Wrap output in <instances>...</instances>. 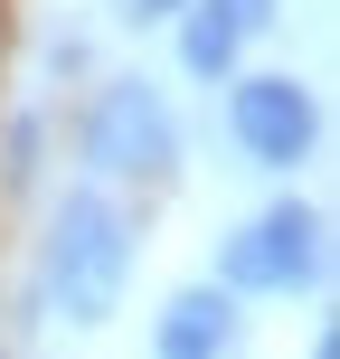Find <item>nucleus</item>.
Segmentation results:
<instances>
[{
  "mask_svg": "<svg viewBox=\"0 0 340 359\" xmlns=\"http://www.w3.org/2000/svg\"><path fill=\"white\" fill-rule=\"evenodd\" d=\"M132 274V217L104 189H67L48 217V293L67 303V322H114Z\"/></svg>",
  "mask_w": 340,
  "mask_h": 359,
  "instance_id": "nucleus-1",
  "label": "nucleus"
},
{
  "mask_svg": "<svg viewBox=\"0 0 340 359\" xmlns=\"http://www.w3.org/2000/svg\"><path fill=\"white\" fill-rule=\"evenodd\" d=\"M322 274V208H303V198H274L265 217H246V227L217 246V293H293Z\"/></svg>",
  "mask_w": 340,
  "mask_h": 359,
  "instance_id": "nucleus-2",
  "label": "nucleus"
},
{
  "mask_svg": "<svg viewBox=\"0 0 340 359\" xmlns=\"http://www.w3.org/2000/svg\"><path fill=\"white\" fill-rule=\"evenodd\" d=\"M86 161L104 170V180H170V161H179V123H170L161 86L123 76V86L95 95V114H86Z\"/></svg>",
  "mask_w": 340,
  "mask_h": 359,
  "instance_id": "nucleus-3",
  "label": "nucleus"
},
{
  "mask_svg": "<svg viewBox=\"0 0 340 359\" xmlns=\"http://www.w3.org/2000/svg\"><path fill=\"white\" fill-rule=\"evenodd\" d=\"M227 133L246 142V161L293 170V161L312 151V133H322V104H312L303 76H236V95H227Z\"/></svg>",
  "mask_w": 340,
  "mask_h": 359,
  "instance_id": "nucleus-4",
  "label": "nucleus"
},
{
  "mask_svg": "<svg viewBox=\"0 0 340 359\" xmlns=\"http://www.w3.org/2000/svg\"><path fill=\"white\" fill-rule=\"evenodd\" d=\"M227 350H236V303H227V293H217V284H189V293H170L151 359H227Z\"/></svg>",
  "mask_w": 340,
  "mask_h": 359,
  "instance_id": "nucleus-5",
  "label": "nucleus"
},
{
  "mask_svg": "<svg viewBox=\"0 0 340 359\" xmlns=\"http://www.w3.org/2000/svg\"><path fill=\"white\" fill-rule=\"evenodd\" d=\"M236 48H246V38H236L208 0H189V19H179V67H189V76H227Z\"/></svg>",
  "mask_w": 340,
  "mask_h": 359,
  "instance_id": "nucleus-6",
  "label": "nucleus"
},
{
  "mask_svg": "<svg viewBox=\"0 0 340 359\" xmlns=\"http://www.w3.org/2000/svg\"><path fill=\"white\" fill-rule=\"evenodd\" d=\"M208 10L227 19L236 38H265V29H274V0H208Z\"/></svg>",
  "mask_w": 340,
  "mask_h": 359,
  "instance_id": "nucleus-7",
  "label": "nucleus"
},
{
  "mask_svg": "<svg viewBox=\"0 0 340 359\" xmlns=\"http://www.w3.org/2000/svg\"><path fill=\"white\" fill-rule=\"evenodd\" d=\"M0 170H10V189H19V180L38 170V123H29V114L10 123V161H0Z\"/></svg>",
  "mask_w": 340,
  "mask_h": 359,
  "instance_id": "nucleus-8",
  "label": "nucleus"
},
{
  "mask_svg": "<svg viewBox=\"0 0 340 359\" xmlns=\"http://www.w3.org/2000/svg\"><path fill=\"white\" fill-rule=\"evenodd\" d=\"M170 10H189V0H132V19H170Z\"/></svg>",
  "mask_w": 340,
  "mask_h": 359,
  "instance_id": "nucleus-9",
  "label": "nucleus"
},
{
  "mask_svg": "<svg viewBox=\"0 0 340 359\" xmlns=\"http://www.w3.org/2000/svg\"><path fill=\"white\" fill-rule=\"evenodd\" d=\"M312 359H340V341H331V331H322V341H312Z\"/></svg>",
  "mask_w": 340,
  "mask_h": 359,
  "instance_id": "nucleus-10",
  "label": "nucleus"
}]
</instances>
